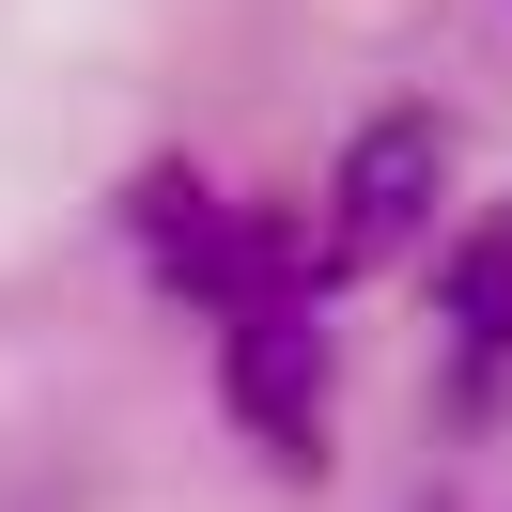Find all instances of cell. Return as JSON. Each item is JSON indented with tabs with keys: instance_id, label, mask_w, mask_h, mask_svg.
Wrapping results in <instances>:
<instances>
[{
	"instance_id": "2",
	"label": "cell",
	"mask_w": 512,
	"mask_h": 512,
	"mask_svg": "<svg viewBox=\"0 0 512 512\" xmlns=\"http://www.w3.org/2000/svg\"><path fill=\"white\" fill-rule=\"evenodd\" d=\"M233 419L280 466L326 450V342H311V311H233Z\"/></svg>"
},
{
	"instance_id": "3",
	"label": "cell",
	"mask_w": 512,
	"mask_h": 512,
	"mask_svg": "<svg viewBox=\"0 0 512 512\" xmlns=\"http://www.w3.org/2000/svg\"><path fill=\"white\" fill-rule=\"evenodd\" d=\"M140 249H156V280L187 311H233V280H249V218L202 171H140Z\"/></svg>"
},
{
	"instance_id": "1",
	"label": "cell",
	"mask_w": 512,
	"mask_h": 512,
	"mask_svg": "<svg viewBox=\"0 0 512 512\" xmlns=\"http://www.w3.org/2000/svg\"><path fill=\"white\" fill-rule=\"evenodd\" d=\"M435 187H450L435 109H373V125L342 140V187H326V280H357V264H404L419 233H435Z\"/></svg>"
},
{
	"instance_id": "4",
	"label": "cell",
	"mask_w": 512,
	"mask_h": 512,
	"mask_svg": "<svg viewBox=\"0 0 512 512\" xmlns=\"http://www.w3.org/2000/svg\"><path fill=\"white\" fill-rule=\"evenodd\" d=\"M435 295H450V357H512V202L466 233V249H450Z\"/></svg>"
}]
</instances>
